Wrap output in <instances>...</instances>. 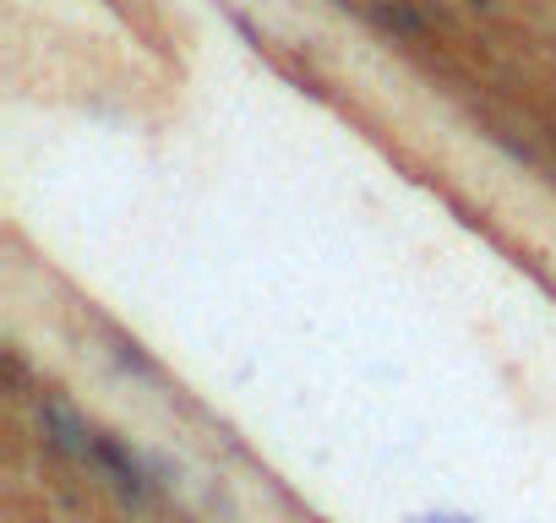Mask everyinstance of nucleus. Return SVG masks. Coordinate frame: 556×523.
Listing matches in <instances>:
<instances>
[{
  "label": "nucleus",
  "mask_w": 556,
  "mask_h": 523,
  "mask_svg": "<svg viewBox=\"0 0 556 523\" xmlns=\"http://www.w3.org/2000/svg\"><path fill=\"white\" fill-rule=\"evenodd\" d=\"M88 469L115 490V501L126 507V512H148L153 507V474H148V458L142 452H131L126 442H115V436H93V458H88Z\"/></svg>",
  "instance_id": "nucleus-1"
},
{
  "label": "nucleus",
  "mask_w": 556,
  "mask_h": 523,
  "mask_svg": "<svg viewBox=\"0 0 556 523\" xmlns=\"http://www.w3.org/2000/svg\"><path fill=\"white\" fill-rule=\"evenodd\" d=\"M39 436H45V447L55 452V458H66V463H88L93 458V436L99 431H88V420L66 404V398H39Z\"/></svg>",
  "instance_id": "nucleus-2"
},
{
  "label": "nucleus",
  "mask_w": 556,
  "mask_h": 523,
  "mask_svg": "<svg viewBox=\"0 0 556 523\" xmlns=\"http://www.w3.org/2000/svg\"><path fill=\"white\" fill-rule=\"evenodd\" d=\"M371 23L399 44H431V17L420 12V0H371Z\"/></svg>",
  "instance_id": "nucleus-3"
},
{
  "label": "nucleus",
  "mask_w": 556,
  "mask_h": 523,
  "mask_svg": "<svg viewBox=\"0 0 556 523\" xmlns=\"http://www.w3.org/2000/svg\"><path fill=\"white\" fill-rule=\"evenodd\" d=\"M115 360H121L126 371H137V377H159V371H153V360H148L131 339H115Z\"/></svg>",
  "instance_id": "nucleus-4"
},
{
  "label": "nucleus",
  "mask_w": 556,
  "mask_h": 523,
  "mask_svg": "<svg viewBox=\"0 0 556 523\" xmlns=\"http://www.w3.org/2000/svg\"><path fill=\"white\" fill-rule=\"evenodd\" d=\"M148 458V474H153V485H175L180 480V463H169L164 452H142Z\"/></svg>",
  "instance_id": "nucleus-5"
},
{
  "label": "nucleus",
  "mask_w": 556,
  "mask_h": 523,
  "mask_svg": "<svg viewBox=\"0 0 556 523\" xmlns=\"http://www.w3.org/2000/svg\"><path fill=\"white\" fill-rule=\"evenodd\" d=\"M7 382H12V393H23V387H28V366H23V355H17V349H7Z\"/></svg>",
  "instance_id": "nucleus-6"
},
{
  "label": "nucleus",
  "mask_w": 556,
  "mask_h": 523,
  "mask_svg": "<svg viewBox=\"0 0 556 523\" xmlns=\"http://www.w3.org/2000/svg\"><path fill=\"white\" fill-rule=\"evenodd\" d=\"M420 12H426L431 23H447V7H442V0H420Z\"/></svg>",
  "instance_id": "nucleus-7"
},
{
  "label": "nucleus",
  "mask_w": 556,
  "mask_h": 523,
  "mask_svg": "<svg viewBox=\"0 0 556 523\" xmlns=\"http://www.w3.org/2000/svg\"><path fill=\"white\" fill-rule=\"evenodd\" d=\"M464 7H469V12H480V17H485V12H496V7H502V0H464Z\"/></svg>",
  "instance_id": "nucleus-8"
},
{
  "label": "nucleus",
  "mask_w": 556,
  "mask_h": 523,
  "mask_svg": "<svg viewBox=\"0 0 556 523\" xmlns=\"http://www.w3.org/2000/svg\"><path fill=\"white\" fill-rule=\"evenodd\" d=\"M540 137H545V148L556 153V120H540Z\"/></svg>",
  "instance_id": "nucleus-9"
}]
</instances>
